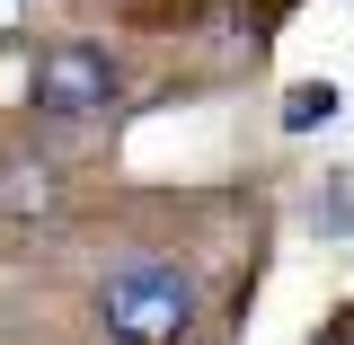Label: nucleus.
<instances>
[{"label":"nucleus","instance_id":"f257e3e1","mask_svg":"<svg viewBox=\"0 0 354 345\" xmlns=\"http://www.w3.org/2000/svg\"><path fill=\"white\" fill-rule=\"evenodd\" d=\"M97 310H106V328L124 345H177L195 328V274L169 257H142V265H115L106 283H97Z\"/></svg>","mask_w":354,"mask_h":345},{"label":"nucleus","instance_id":"f03ea898","mask_svg":"<svg viewBox=\"0 0 354 345\" xmlns=\"http://www.w3.org/2000/svg\"><path fill=\"white\" fill-rule=\"evenodd\" d=\"M115 88H124V71H115L106 44H53L36 62V106L44 115H106Z\"/></svg>","mask_w":354,"mask_h":345},{"label":"nucleus","instance_id":"7ed1b4c3","mask_svg":"<svg viewBox=\"0 0 354 345\" xmlns=\"http://www.w3.org/2000/svg\"><path fill=\"white\" fill-rule=\"evenodd\" d=\"M53 195H62V186H53V169H44L36 151H18V160L0 169V213H9V221H44Z\"/></svg>","mask_w":354,"mask_h":345},{"label":"nucleus","instance_id":"20e7f679","mask_svg":"<svg viewBox=\"0 0 354 345\" xmlns=\"http://www.w3.org/2000/svg\"><path fill=\"white\" fill-rule=\"evenodd\" d=\"M328 106H337V88H301V97H292V106H283V124H319V115H328Z\"/></svg>","mask_w":354,"mask_h":345}]
</instances>
